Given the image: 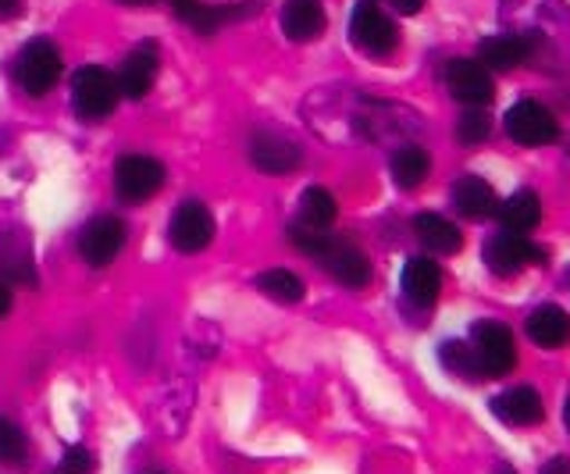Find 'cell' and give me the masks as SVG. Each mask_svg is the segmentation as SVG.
I'll list each match as a JSON object with an SVG mask.
<instances>
[{"mask_svg": "<svg viewBox=\"0 0 570 474\" xmlns=\"http://www.w3.org/2000/svg\"><path fill=\"white\" fill-rule=\"evenodd\" d=\"M65 72L61 50L47 37H32L14 58V82L22 86L29 97H47L53 86H58Z\"/></svg>", "mask_w": 570, "mask_h": 474, "instance_id": "cell-1", "label": "cell"}, {"mask_svg": "<svg viewBox=\"0 0 570 474\" xmlns=\"http://www.w3.org/2000/svg\"><path fill=\"white\" fill-rule=\"evenodd\" d=\"M118 79L104 65H82L71 76V111L86 121H100L118 108Z\"/></svg>", "mask_w": 570, "mask_h": 474, "instance_id": "cell-2", "label": "cell"}, {"mask_svg": "<svg viewBox=\"0 0 570 474\" xmlns=\"http://www.w3.org/2000/svg\"><path fill=\"white\" fill-rule=\"evenodd\" d=\"M471 349H474V361L481 367V378H503L513 372L517 364V343H513V332L503 322H474L471 325Z\"/></svg>", "mask_w": 570, "mask_h": 474, "instance_id": "cell-3", "label": "cell"}, {"mask_svg": "<svg viewBox=\"0 0 570 474\" xmlns=\"http://www.w3.org/2000/svg\"><path fill=\"white\" fill-rule=\"evenodd\" d=\"M503 129L507 136L513 139V144H521V147H549V144H557L560 139V121L557 115H552L546 103L539 100H517L513 108L503 115Z\"/></svg>", "mask_w": 570, "mask_h": 474, "instance_id": "cell-4", "label": "cell"}, {"mask_svg": "<svg viewBox=\"0 0 570 474\" xmlns=\"http://www.w3.org/2000/svg\"><path fill=\"white\" fill-rule=\"evenodd\" d=\"M350 40L364 50L371 58H389L396 50V22L374 4V0H356L353 14H350Z\"/></svg>", "mask_w": 570, "mask_h": 474, "instance_id": "cell-5", "label": "cell"}, {"mask_svg": "<svg viewBox=\"0 0 570 474\" xmlns=\"http://www.w3.org/2000/svg\"><path fill=\"white\" fill-rule=\"evenodd\" d=\"M165 186V165L150 154H121L115 165V192L121 204H147Z\"/></svg>", "mask_w": 570, "mask_h": 474, "instance_id": "cell-6", "label": "cell"}, {"mask_svg": "<svg viewBox=\"0 0 570 474\" xmlns=\"http://www.w3.org/2000/svg\"><path fill=\"white\" fill-rule=\"evenodd\" d=\"M445 90H450L463 108H489L495 97V82L489 76V68L474 58H453L442 68Z\"/></svg>", "mask_w": 570, "mask_h": 474, "instance_id": "cell-7", "label": "cell"}, {"mask_svg": "<svg viewBox=\"0 0 570 474\" xmlns=\"http://www.w3.org/2000/svg\"><path fill=\"white\" fill-rule=\"evenodd\" d=\"M175 14L183 19L189 29H196L200 37H210L228 22H243L254 19L264 8V0H243V4H204V0H171Z\"/></svg>", "mask_w": 570, "mask_h": 474, "instance_id": "cell-8", "label": "cell"}, {"mask_svg": "<svg viewBox=\"0 0 570 474\" xmlns=\"http://www.w3.org/2000/svg\"><path fill=\"white\" fill-rule=\"evenodd\" d=\"M168 239L178 254H204L214 239V218L200 200H183L175 207Z\"/></svg>", "mask_w": 570, "mask_h": 474, "instance_id": "cell-9", "label": "cell"}, {"mask_svg": "<svg viewBox=\"0 0 570 474\" xmlns=\"http://www.w3.org/2000/svg\"><path fill=\"white\" fill-rule=\"evenodd\" d=\"M125 247V221L115 215H97L82 225L79 233V257L89 268H104L121 254Z\"/></svg>", "mask_w": 570, "mask_h": 474, "instance_id": "cell-10", "label": "cell"}, {"mask_svg": "<svg viewBox=\"0 0 570 474\" xmlns=\"http://www.w3.org/2000/svg\"><path fill=\"white\" fill-rule=\"evenodd\" d=\"M481 257H485V265L503 278L517 275L528 265H546V250L539 247V243H531L524 236H513V233L492 236L485 243V250H481Z\"/></svg>", "mask_w": 570, "mask_h": 474, "instance_id": "cell-11", "label": "cell"}, {"mask_svg": "<svg viewBox=\"0 0 570 474\" xmlns=\"http://www.w3.org/2000/svg\"><path fill=\"white\" fill-rule=\"evenodd\" d=\"M249 161H254V168L264 175H289L303 165V150L289 136L261 129V132H254V139H249Z\"/></svg>", "mask_w": 570, "mask_h": 474, "instance_id": "cell-12", "label": "cell"}, {"mask_svg": "<svg viewBox=\"0 0 570 474\" xmlns=\"http://www.w3.org/2000/svg\"><path fill=\"white\" fill-rule=\"evenodd\" d=\"M157 65H160V50H157L154 40H142L139 47H132V55L125 58L121 68L115 72L121 97H129V100H142V97H147L154 90Z\"/></svg>", "mask_w": 570, "mask_h": 474, "instance_id": "cell-13", "label": "cell"}, {"mask_svg": "<svg viewBox=\"0 0 570 474\" xmlns=\"http://www.w3.org/2000/svg\"><path fill=\"white\" fill-rule=\"evenodd\" d=\"M321 265L328 268V275L335 278L338 286H346V289H364L371 286V260L361 247H353V243L346 239H332L325 254L317 257Z\"/></svg>", "mask_w": 570, "mask_h": 474, "instance_id": "cell-14", "label": "cell"}, {"mask_svg": "<svg viewBox=\"0 0 570 474\" xmlns=\"http://www.w3.org/2000/svg\"><path fill=\"white\" fill-rule=\"evenodd\" d=\"M0 275L26 289L36 286V257L22 228H0Z\"/></svg>", "mask_w": 570, "mask_h": 474, "instance_id": "cell-15", "label": "cell"}, {"mask_svg": "<svg viewBox=\"0 0 570 474\" xmlns=\"http://www.w3.org/2000/svg\"><path fill=\"white\" fill-rule=\"evenodd\" d=\"M492 414L513 428H531L542 421V396L531 389V385H513L492 396Z\"/></svg>", "mask_w": 570, "mask_h": 474, "instance_id": "cell-16", "label": "cell"}, {"mask_svg": "<svg viewBox=\"0 0 570 474\" xmlns=\"http://www.w3.org/2000/svg\"><path fill=\"white\" fill-rule=\"evenodd\" d=\"M282 32L293 43H311L325 32V4L321 0H285L282 4Z\"/></svg>", "mask_w": 570, "mask_h": 474, "instance_id": "cell-17", "label": "cell"}, {"mask_svg": "<svg viewBox=\"0 0 570 474\" xmlns=\"http://www.w3.org/2000/svg\"><path fill=\"white\" fill-rule=\"evenodd\" d=\"M442 293V268L432 257H410L403 265V296L417 307H432Z\"/></svg>", "mask_w": 570, "mask_h": 474, "instance_id": "cell-18", "label": "cell"}, {"mask_svg": "<svg viewBox=\"0 0 570 474\" xmlns=\"http://www.w3.org/2000/svg\"><path fill=\"white\" fill-rule=\"evenodd\" d=\"M453 207L460 210L463 218L485 221L499 210V197H495V189L481 179V175H463V179L453 182Z\"/></svg>", "mask_w": 570, "mask_h": 474, "instance_id": "cell-19", "label": "cell"}, {"mask_svg": "<svg viewBox=\"0 0 570 474\" xmlns=\"http://www.w3.org/2000/svg\"><path fill=\"white\" fill-rule=\"evenodd\" d=\"M524 332H528V339H531L534 346H542V349H560V346L570 343V318H567V310L552 307V304H542V307H534V310L528 314Z\"/></svg>", "mask_w": 570, "mask_h": 474, "instance_id": "cell-20", "label": "cell"}, {"mask_svg": "<svg viewBox=\"0 0 570 474\" xmlns=\"http://www.w3.org/2000/svg\"><path fill=\"white\" fill-rule=\"evenodd\" d=\"M531 55V47L524 37L517 32H499V37H485L478 43V58L485 68H495V72H507V68L524 65Z\"/></svg>", "mask_w": 570, "mask_h": 474, "instance_id": "cell-21", "label": "cell"}, {"mask_svg": "<svg viewBox=\"0 0 570 474\" xmlns=\"http://www.w3.org/2000/svg\"><path fill=\"white\" fill-rule=\"evenodd\" d=\"M414 233L432 254H460V247H463L460 228L450 218L435 215V210H421V215L414 218Z\"/></svg>", "mask_w": 570, "mask_h": 474, "instance_id": "cell-22", "label": "cell"}, {"mask_svg": "<svg viewBox=\"0 0 570 474\" xmlns=\"http://www.w3.org/2000/svg\"><path fill=\"white\" fill-rule=\"evenodd\" d=\"M495 215H499V221H503V233L528 236L531 228L542 221V204L531 189H517L510 200L499 204Z\"/></svg>", "mask_w": 570, "mask_h": 474, "instance_id": "cell-23", "label": "cell"}, {"mask_svg": "<svg viewBox=\"0 0 570 474\" xmlns=\"http://www.w3.org/2000/svg\"><path fill=\"white\" fill-rule=\"evenodd\" d=\"M338 218V204L325 186H311L303 189V197L296 204V225L314 228V233H328Z\"/></svg>", "mask_w": 570, "mask_h": 474, "instance_id": "cell-24", "label": "cell"}, {"mask_svg": "<svg viewBox=\"0 0 570 474\" xmlns=\"http://www.w3.org/2000/svg\"><path fill=\"white\" fill-rule=\"evenodd\" d=\"M428 171H432V157H428V150L421 147H400L396 154H392V161H389V175H392V182H396L400 189H417L424 179H428Z\"/></svg>", "mask_w": 570, "mask_h": 474, "instance_id": "cell-25", "label": "cell"}, {"mask_svg": "<svg viewBox=\"0 0 570 474\" xmlns=\"http://www.w3.org/2000/svg\"><path fill=\"white\" fill-rule=\"evenodd\" d=\"M257 289L264 296H272V300L278 304H299L303 293H307V286H303V278L289 268H267L257 275Z\"/></svg>", "mask_w": 570, "mask_h": 474, "instance_id": "cell-26", "label": "cell"}, {"mask_svg": "<svg viewBox=\"0 0 570 474\" xmlns=\"http://www.w3.org/2000/svg\"><path fill=\"white\" fill-rule=\"evenodd\" d=\"M439 357H442V364H445V372H453V375H460V378H481V367H478V361H474L471 343H456V339L442 343V346H439Z\"/></svg>", "mask_w": 570, "mask_h": 474, "instance_id": "cell-27", "label": "cell"}, {"mask_svg": "<svg viewBox=\"0 0 570 474\" xmlns=\"http://www.w3.org/2000/svg\"><path fill=\"white\" fill-rule=\"evenodd\" d=\"M29 456V443H26V432L11 425L8 417H0V464L11 467V464H26Z\"/></svg>", "mask_w": 570, "mask_h": 474, "instance_id": "cell-28", "label": "cell"}, {"mask_svg": "<svg viewBox=\"0 0 570 474\" xmlns=\"http://www.w3.org/2000/svg\"><path fill=\"white\" fill-rule=\"evenodd\" d=\"M489 129H492L489 111L485 108H468L456 121V139L463 147H478V144H485V139H489Z\"/></svg>", "mask_w": 570, "mask_h": 474, "instance_id": "cell-29", "label": "cell"}, {"mask_svg": "<svg viewBox=\"0 0 570 474\" xmlns=\"http://www.w3.org/2000/svg\"><path fill=\"white\" fill-rule=\"evenodd\" d=\"M289 243L299 250V254H307V257H321L328 247V233H314V228H303V225H289Z\"/></svg>", "mask_w": 570, "mask_h": 474, "instance_id": "cell-30", "label": "cell"}, {"mask_svg": "<svg viewBox=\"0 0 570 474\" xmlns=\"http://www.w3.org/2000/svg\"><path fill=\"white\" fill-rule=\"evenodd\" d=\"M58 474H94V453L86 446H68L61 456Z\"/></svg>", "mask_w": 570, "mask_h": 474, "instance_id": "cell-31", "label": "cell"}, {"mask_svg": "<svg viewBox=\"0 0 570 474\" xmlns=\"http://www.w3.org/2000/svg\"><path fill=\"white\" fill-rule=\"evenodd\" d=\"M385 4L392 11H400V14H417L424 8V0H385Z\"/></svg>", "mask_w": 570, "mask_h": 474, "instance_id": "cell-32", "label": "cell"}, {"mask_svg": "<svg viewBox=\"0 0 570 474\" xmlns=\"http://www.w3.org/2000/svg\"><path fill=\"white\" fill-rule=\"evenodd\" d=\"M542 474H570V461L567 456H552V461L542 464Z\"/></svg>", "mask_w": 570, "mask_h": 474, "instance_id": "cell-33", "label": "cell"}, {"mask_svg": "<svg viewBox=\"0 0 570 474\" xmlns=\"http://www.w3.org/2000/svg\"><path fill=\"white\" fill-rule=\"evenodd\" d=\"M26 8V0H0V19H14Z\"/></svg>", "mask_w": 570, "mask_h": 474, "instance_id": "cell-34", "label": "cell"}, {"mask_svg": "<svg viewBox=\"0 0 570 474\" xmlns=\"http://www.w3.org/2000/svg\"><path fill=\"white\" fill-rule=\"evenodd\" d=\"M11 310V289H8V283H0V318Z\"/></svg>", "mask_w": 570, "mask_h": 474, "instance_id": "cell-35", "label": "cell"}, {"mask_svg": "<svg viewBox=\"0 0 570 474\" xmlns=\"http://www.w3.org/2000/svg\"><path fill=\"white\" fill-rule=\"evenodd\" d=\"M563 425H567V432H570V396H567V403H563Z\"/></svg>", "mask_w": 570, "mask_h": 474, "instance_id": "cell-36", "label": "cell"}, {"mask_svg": "<svg viewBox=\"0 0 570 474\" xmlns=\"http://www.w3.org/2000/svg\"><path fill=\"white\" fill-rule=\"evenodd\" d=\"M118 4H132L136 8V4H154V0H118Z\"/></svg>", "mask_w": 570, "mask_h": 474, "instance_id": "cell-37", "label": "cell"}, {"mask_svg": "<svg viewBox=\"0 0 570 474\" xmlns=\"http://www.w3.org/2000/svg\"><path fill=\"white\" fill-rule=\"evenodd\" d=\"M495 474H513L510 467H495Z\"/></svg>", "mask_w": 570, "mask_h": 474, "instance_id": "cell-38", "label": "cell"}, {"mask_svg": "<svg viewBox=\"0 0 570 474\" xmlns=\"http://www.w3.org/2000/svg\"><path fill=\"white\" fill-rule=\"evenodd\" d=\"M567 289H570V268H567Z\"/></svg>", "mask_w": 570, "mask_h": 474, "instance_id": "cell-39", "label": "cell"}]
</instances>
